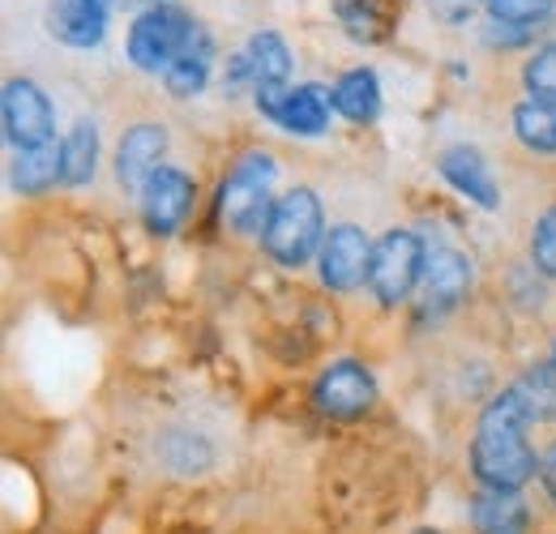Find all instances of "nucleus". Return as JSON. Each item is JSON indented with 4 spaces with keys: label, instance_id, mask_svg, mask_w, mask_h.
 Masks as SVG:
<instances>
[{
    "label": "nucleus",
    "instance_id": "9",
    "mask_svg": "<svg viewBox=\"0 0 556 534\" xmlns=\"http://www.w3.org/2000/svg\"><path fill=\"white\" fill-rule=\"evenodd\" d=\"M368 266H372V244L368 236L355 227V223H339L326 231V244L317 253V269H321V282L330 291H355L368 282Z\"/></svg>",
    "mask_w": 556,
    "mask_h": 534
},
{
    "label": "nucleus",
    "instance_id": "31",
    "mask_svg": "<svg viewBox=\"0 0 556 534\" xmlns=\"http://www.w3.org/2000/svg\"><path fill=\"white\" fill-rule=\"evenodd\" d=\"M99 4H103V9H108V13H116V9H121V4H125V0H99Z\"/></svg>",
    "mask_w": 556,
    "mask_h": 534
},
{
    "label": "nucleus",
    "instance_id": "17",
    "mask_svg": "<svg viewBox=\"0 0 556 534\" xmlns=\"http://www.w3.org/2000/svg\"><path fill=\"white\" fill-rule=\"evenodd\" d=\"M61 176H65V158H61V145H56V141L35 145V150H17V154H13V167H9V185H13L22 198L48 193Z\"/></svg>",
    "mask_w": 556,
    "mask_h": 534
},
{
    "label": "nucleus",
    "instance_id": "23",
    "mask_svg": "<svg viewBox=\"0 0 556 534\" xmlns=\"http://www.w3.org/2000/svg\"><path fill=\"white\" fill-rule=\"evenodd\" d=\"M514 390L527 402V415L531 423H544V419H556V368L553 364H540L531 372H522L514 381Z\"/></svg>",
    "mask_w": 556,
    "mask_h": 534
},
{
    "label": "nucleus",
    "instance_id": "28",
    "mask_svg": "<svg viewBox=\"0 0 556 534\" xmlns=\"http://www.w3.org/2000/svg\"><path fill=\"white\" fill-rule=\"evenodd\" d=\"M540 30H548V26H514V22H496V17H488L484 26H480V43H484V48L509 52V48H527Z\"/></svg>",
    "mask_w": 556,
    "mask_h": 534
},
{
    "label": "nucleus",
    "instance_id": "27",
    "mask_svg": "<svg viewBox=\"0 0 556 534\" xmlns=\"http://www.w3.org/2000/svg\"><path fill=\"white\" fill-rule=\"evenodd\" d=\"M531 266L540 269L544 278H556V205L535 218V231H531Z\"/></svg>",
    "mask_w": 556,
    "mask_h": 534
},
{
    "label": "nucleus",
    "instance_id": "20",
    "mask_svg": "<svg viewBox=\"0 0 556 534\" xmlns=\"http://www.w3.org/2000/svg\"><path fill=\"white\" fill-rule=\"evenodd\" d=\"M61 158H65V176L61 185L81 189L94 180V167H99V125L94 120H77L65 141H61Z\"/></svg>",
    "mask_w": 556,
    "mask_h": 534
},
{
    "label": "nucleus",
    "instance_id": "29",
    "mask_svg": "<svg viewBox=\"0 0 556 534\" xmlns=\"http://www.w3.org/2000/svg\"><path fill=\"white\" fill-rule=\"evenodd\" d=\"M480 4H484V0H428V13H432L437 22H445V26H463V22L476 17Z\"/></svg>",
    "mask_w": 556,
    "mask_h": 534
},
{
    "label": "nucleus",
    "instance_id": "19",
    "mask_svg": "<svg viewBox=\"0 0 556 534\" xmlns=\"http://www.w3.org/2000/svg\"><path fill=\"white\" fill-rule=\"evenodd\" d=\"M334 17H339L343 35L359 48H372V43L390 39V30H394L386 0H334Z\"/></svg>",
    "mask_w": 556,
    "mask_h": 534
},
{
    "label": "nucleus",
    "instance_id": "13",
    "mask_svg": "<svg viewBox=\"0 0 556 534\" xmlns=\"http://www.w3.org/2000/svg\"><path fill=\"white\" fill-rule=\"evenodd\" d=\"M437 171L445 176L450 189H458L463 198L476 201L480 209H496V205H501L496 180H492V171H488V158L476 145H450V150H441Z\"/></svg>",
    "mask_w": 556,
    "mask_h": 534
},
{
    "label": "nucleus",
    "instance_id": "2",
    "mask_svg": "<svg viewBox=\"0 0 556 534\" xmlns=\"http://www.w3.org/2000/svg\"><path fill=\"white\" fill-rule=\"evenodd\" d=\"M278 167L266 150H249L244 158H236V167L223 176L218 185V223L240 231V236H253V231H266L270 223V209H275V198H270V185H275Z\"/></svg>",
    "mask_w": 556,
    "mask_h": 534
},
{
    "label": "nucleus",
    "instance_id": "21",
    "mask_svg": "<svg viewBox=\"0 0 556 534\" xmlns=\"http://www.w3.org/2000/svg\"><path fill=\"white\" fill-rule=\"evenodd\" d=\"M244 52H249V65H253V90L287 86V77H291V48H287V39L278 30H257Z\"/></svg>",
    "mask_w": 556,
    "mask_h": 534
},
{
    "label": "nucleus",
    "instance_id": "16",
    "mask_svg": "<svg viewBox=\"0 0 556 534\" xmlns=\"http://www.w3.org/2000/svg\"><path fill=\"white\" fill-rule=\"evenodd\" d=\"M330 99H334V112L351 120V125H372L381 116V81L368 65L348 68L334 86H330Z\"/></svg>",
    "mask_w": 556,
    "mask_h": 534
},
{
    "label": "nucleus",
    "instance_id": "6",
    "mask_svg": "<svg viewBox=\"0 0 556 534\" xmlns=\"http://www.w3.org/2000/svg\"><path fill=\"white\" fill-rule=\"evenodd\" d=\"M253 103H257V112L270 125H278L282 134H295V137H321L330 129V112H334L330 90L317 86V81L262 86V90H253Z\"/></svg>",
    "mask_w": 556,
    "mask_h": 534
},
{
    "label": "nucleus",
    "instance_id": "25",
    "mask_svg": "<svg viewBox=\"0 0 556 534\" xmlns=\"http://www.w3.org/2000/svg\"><path fill=\"white\" fill-rule=\"evenodd\" d=\"M488 17L514 26H553L556 0H484Z\"/></svg>",
    "mask_w": 556,
    "mask_h": 534
},
{
    "label": "nucleus",
    "instance_id": "24",
    "mask_svg": "<svg viewBox=\"0 0 556 534\" xmlns=\"http://www.w3.org/2000/svg\"><path fill=\"white\" fill-rule=\"evenodd\" d=\"M522 86H527V99L535 103H556V39L535 48L522 65Z\"/></svg>",
    "mask_w": 556,
    "mask_h": 534
},
{
    "label": "nucleus",
    "instance_id": "33",
    "mask_svg": "<svg viewBox=\"0 0 556 534\" xmlns=\"http://www.w3.org/2000/svg\"><path fill=\"white\" fill-rule=\"evenodd\" d=\"M553 368H556V351H553Z\"/></svg>",
    "mask_w": 556,
    "mask_h": 534
},
{
    "label": "nucleus",
    "instance_id": "3",
    "mask_svg": "<svg viewBox=\"0 0 556 534\" xmlns=\"http://www.w3.org/2000/svg\"><path fill=\"white\" fill-rule=\"evenodd\" d=\"M326 244V214L313 189H291L275 201L270 223L262 231V249L275 257L278 266L300 269L313 253Z\"/></svg>",
    "mask_w": 556,
    "mask_h": 534
},
{
    "label": "nucleus",
    "instance_id": "5",
    "mask_svg": "<svg viewBox=\"0 0 556 534\" xmlns=\"http://www.w3.org/2000/svg\"><path fill=\"white\" fill-rule=\"evenodd\" d=\"M193 17L176 4H159V9H141L129 22V61L141 73H167V65L180 56V48L193 35Z\"/></svg>",
    "mask_w": 556,
    "mask_h": 534
},
{
    "label": "nucleus",
    "instance_id": "11",
    "mask_svg": "<svg viewBox=\"0 0 556 534\" xmlns=\"http://www.w3.org/2000/svg\"><path fill=\"white\" fill-rule=\"evenodd\" d=\"M471 287V266L458 249H432L428 266H424V282H419V313L424 317H445L450 308L463 304Z\"/></svg>",
    "mask_w": 556,
    "mask_h": 534
},
{
    "label": "nucleus",
    "instance_id": "8",
    "mask_svg": "<svg viewBox=\"0 0 556 534\" xmlns=\"http://www.w3.org/2000/svg\"><path fill=\"white\" fill-rule=\"evenodd\" d=\"M138 198H141V218H146V227H150L154 236H176V231L185 227L189 209H193L198 185H193L189 171L163 163V167L146 180V189H141Z\"/></svg>",
    "mask_w": 556,
    "mask_h": 534
},
{
    "label": "nucleus",
    "instance_id": "10",
    "mask_svg": "<svg viewBox=\"0 0 556 534\" xmlns=\"http://www.w3.org/2000/svg\"><path fill=\"white\" fill-rule=\"evenodd\" d=\"M372 402H377V381H372V372H368L364 364H355V359L330 364V368L317 377V385H313V406H317L321 415H330V419H355V415H364Z\"/></svg>",
    "mask_w": 556,
    "mask_h": 534
},
{
    "label": "nucleus",
    "instance_id": "14",
    "mask_svg": "<svg viewBox=\"0 0 556 534\" xmlns=\"http://www.w3.org/2000/svg\"><path fill=\"white\" fill-rule=\"evenodd\" d=\"M108 17L112 13L99 0H48V35L70 48H99Z\"/></svg>",
    "mask_w": 556,
    "mask_h": 534
},
{
    "label": "nucleus",
    "instance_id": "30",
    "mask_svg": "<svg viewBox=\"0 0 556 534\" xmlns=\"http://www.w3.org/2000/svg\"><path fill=\"white\" fill-rule=\"evenodd\" d=\"M540 483H544V492L556 500V445L540 458Z\"/></svg>",
    "mask_w": 556,
    "mask_h": 534
},
{
    "label": "nucleus",
    "instance_id": "18",
    "mask_svg": "<svg viewBox=\"0 0 556 534\" xmlns=\"http://www.w3.org/2000/svg\"><path fill=\"white\" fill-rule=\"evenodd\" d=\"M471 522L480 534H527V505L518 492H496V487H484L471 505Z\"/></svg>",
    "mask_w": 556,
    "mask_h": 534
},
{
    "label": "nucleus",
    "instance_id": "1",
    "mask_svg": "<svg viewBox=\"0 0 556 534\" xmlns=\"http://www.w3.org/2000/svg\"><path fill=\"white\" fill-rule=\"evenodd\" d=\"M527 423H531L527 402L514 385L484 406L476 441H471V467H476V479L484 487L518 492L540 470L535 449L527 445Z\"/></svg>",
    "mask_w": 556,
    "mask_h": 534
},
{
    "label": "nucleus",
    "instance_id": "32",
    "mask_svg": "<svg viewBox=\"0 0 556 534\" xmlns=\"http://www.w3.org/2000/svg\"><path fill=\"white\" fill-rule=\"evenodd\" d=\"M416 534H437V531H416Z\"/></svg>",
    "mask_w": 556,
    "mask_h": 534
},
{
    "label": "nucleus",
    "instance_id": "12",
    "mask_svg": "<svg viewBox=\"0 0 556 534\" xmlns=\"http://www.w3.org/2000/svg\"><path fill=\"white\" fill-rule=\"evenodd\" d=\"M163 154H167V134H163V125L141 120V125H134L129 134L121 137V145H116V180H121L129 193H141L146 180L163 167Z\"/></svg>",
    "mask_w": 556,
    "mask_h": 534
},
{
    "label": "nucleus",
    "instance_id": "26",
    "mask_svg": "<svg viewBox=\"0 0 556 534\" xmlns=\"http://www.w3.org/2000/svg\"><path fill=\"white\" fill-rule=\"evenodd\" d=\"M159 454H163L176 470H202L210 462V445L206 441H198L193 432H172V436L159 445Z\"/></svg>",
    "mask_w": 556,
    "mask_h": 534
},
{
    "label": "nucleus",
    "instance_id": "22",
    "mask_svg": "<svg viewBox=\"0 0 556 534\" xmlns=\"http://www.w3.org/2000/svg\"><path fill=\"white\" fill-rule=\"evenodd\" d=\"M514 137L535 150V154H556V103H518L514 107Z\"/></svg>",
    "mask_w": 556,
    "mask_h": 534
},
{
    "label": "nucleus",
    "instance_id": "15",
    "mask_svg": "<svg viewBox=\"0 0 556 534\" xmlns=\"http://www.w3.org/2000/svg\"><path fill=\"white\" fill-rule=\"evenodd\" d=\"M210 68H214V39H210L206 26L198 22L193 35H189V43L180 48V56L163 73V86H167L176 99H193V94L206 90Z\"/></svg>",
    "mask_w": 556,
    "mask_h": 534
},
{
    "label": "nucleus",
    "instance_id": "7",
    "mask_svg": "<svg viewBox=\"0 0 556 534\" xmlns=\"http://www.w3.org/2000/svg\"><path fill=\"white\" fill-rule=\"evenodd\" d=\"M0 116H4V137L13 150H35L48 145L56 134V112L52 99L39 81L30 77H9L0 94Z\"/></svg>",
    "mask_w": 556,
    "mask_h": 534
},
{
    "label": "nucleus",
    "instance_id": "4",
    "mask_svg": "<svg viewBox=\"0 0 556 534\" xmlns=\"http://www.w3.org/2000/svg\"><path fill=\"white\" fill-rule=\"evenodd\" d=\"M424 266H428V249L416 231L394 227L372 244V266H368V287L372 295L394 308L403 300H412L416 282H424Z\"/></svg>",
    "mask_w": 556,
    "mask_h": 534
}]
</instances>
